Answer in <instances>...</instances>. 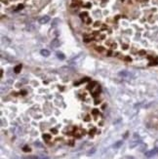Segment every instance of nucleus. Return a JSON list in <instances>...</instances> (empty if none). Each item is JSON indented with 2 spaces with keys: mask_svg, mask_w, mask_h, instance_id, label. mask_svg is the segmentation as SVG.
Listing matches in <instances>:
<instances>
[{
  "mask_svg": "<svg viewBox=\"0 0 158 159\" xmlns=\"http://www.w3.org/2000/svg\"><path fill=\"white\" fill-rule=\"evenodd\" d=\"M51 46H52L53 48H57V47H59V46H60V42H59V40H58V39H55V40H53V41H52V43H51Z\"/></svg>",
  "mask_w": 158,
  "mask_h": 159,
  "instance_id": "obj_3",
  "label": "nucleus"
},
{
  "mask_svg": "<svg viewBox=\"0 0 158 159\" xmlns=\"http://www.w3.org/2000/svg\"><path fill=\"white\" fill-rule=\"evenodd\" d=\"M24 151H30V148H27V147H25L24 148Z\"/></svg>",
  "mask_w": 158,
  "mask_h": 159,
  "instance_id": "obj_12",
  "label": "nucleus"
},
{
  "mask_svg": "<svg viewBox=\"0 0 158 159\" xmlns=\"http://www.w3.org/2000/svg\"><path fill=\"white\" fill-rule=\"evenodd\" d=\"M43 138H45V139H46L47 141H49V139H50V136H49V135H44V136H43Z\"/></svg>",
  "mask_w": 158,
  "mask_h": 159,
  "instance_id": "obj_11",
  "label": "nucleus"
},
{
  "mask_svg": "<svg viewBox=\"0 0 158 159\" xmlns=\"http://www.w3.org/2000/svg\"><path fill=\"white\" fill-rule=\"evenodd\" d=\"M41 55L43 57H49L50 56V52L48 50H41Z\"/></svg>",
  "mask_w": 158,
  "mask_h": 159,
  "instance_id": "obj_5",
  "label": "nucleus"
},
{
  "mask_svg": "<svg viewBox=\"0 0 158 159\" xmlns=\"http://www.w3.org/2000/svg\"><path fill=\"white\" fill-rule=\"evenodd\" d=\"M157 153H158V148H154V149H152V150L147 151V152L146 153V156H147V157H152V156H154V155L157 154Z\"/></svg>",
  "mask_w": 158,
  "mask_h": 159,
  "instance_id": "obj_1",
  "label": "nucleus"
},
{
  "mask_svg": "<svg viewBox=\"0 0 158 159\" xmlns=\"http://www.w3.org/2000/svg\"><path fill=\"white\" fill-rule=\"evenodd\" d=\"M57 57L60 59V60H61V61H63V60H65V55L63 54V53H61V52H58L57 53Z\"/></svg>",
  "mask_w": 158,
  "mask_h": 159,
  "instance_id": "obj_6",
  "label": "nucleus"
},
{
  "mask_svg": "<svg viewBox=\"0 0 158 159\" xmlns=\"http://www.w3.org/2000/svg\"><path fill=\"white\" fill-rule=\"evenodd\" d=\"M50 20V18L48 17V16H45V17H43V18H41L40 19V24H46V23H48V20Z\"/></svg>",
  "mask_w": 158,
  "mask_h": 159,
  "instance_id": "obj_4",
  "label": "nucleus"
},
{
  "mask_svg": "<svg viewBox=\"0 0 158 159\" xmlns=\"http://www.w3.org/2000/svg\"><path fill=\"white\" fill-rule=\"evenodd\" d=\"M95 151H96V148H93L92 150H89V152H88V154H89V155H90V154H93V153L95 152Z\"/></svg>",
  "mask_w": 158,
  "mask_h": 159,
  "instance_id": "obj_10",
  "label": "nucleus"
},
{
  "mask_svg": "<svg viewBox=\"0 0 158 159\" xmlns=\"http://www.w3.org/2000/svg\"><path fill=\"white\" fill-rule=\"evenodd\" d=\"M20 70H22V66L19 65V66H17L15 68H14V71H15L16 73H19L20 71Z\"/></svg>",
  "mask_w": 158,
  "mask_h": 159,
  "instance_id": "obj_8",
  "label": "nucleus"
},
{
  "mask_svg": "<svg viewBox=\"0 0 158 159\" xmlns=\"http://www.w3.org/2000/svg\"><path fill=\"white\" fill-rule=\"evenodd\" d=\"M122 143H123V142H122V141H118L117 143H114L113 148H119L122 146Z\"/></svg>",
  "mask_w": 158,
  "mask_h": 159,
  "instance_id": "obj_7",
  "label": "nucleus"
},
{
  "mask_svg": "<svg viewBox=\"0 0 158 159\" xmlns=\"http://www.w3.org/2000/svg\"><path fill=\"white\" fill-rule=\"evenodd\" d=\"M29 159H48V157H38V156H32Z\"/></svg>",
  "mask_w": 158,
  "mask_h": 159,
  "instance_id": "obj_9",
  "label": "nucleus"
},
{
  "mask_svg": "<svg viewBox=\"0 0 158 159\" xmlns=\"http://www.w3.org/2000/svg\"><path fill=\"white\" fill-rule=\"evenodd\" d=\"M130 74L128 71H125V70H123V71H120L119 72V76L120 77H122V78H129L130 77Z\"/></svg>",
  "mask_w": 158,
  "mask_h": 159,
  "instance_id": "obj_2",
  "label": "nucleus"
}]
</instances>
